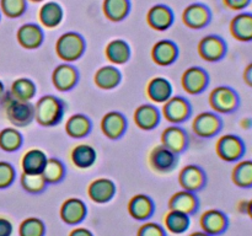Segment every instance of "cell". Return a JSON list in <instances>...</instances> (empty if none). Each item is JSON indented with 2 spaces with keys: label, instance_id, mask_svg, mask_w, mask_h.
<instances>
[{
  "label": "cell",
  "instance_id": "681fc988",
  "mask_svg": "<svg viewBox=\"0 0 252 236\" xmlns=\"http://www.w3.org/2000/svg\"><path fill=\"white\" fill-rule=\"evenodd\" d=\"M248 206H249V201H240L238 203V210L241 214H248Z\"/></svg>",
  "mask_w": 252,
  "mask_h": 236
},
{
  "label": "cell",
  "instance_id": "7a4b0ae2",
  "mask_svg": "<svg viewBox=\"0 0 252 236\" xmlns=\"http://www.w3.org/2000/svg\"><path fill=\"white\" fill-rule=\"evenodd\" d=\"M4 106L7 119L16 127H25L34 119V106L30 101L16 100L9 93Z\"/></svg>",
  "mask_w": 252,
  "mask_h": 236
},
{
  "label": "cell",
  "instance_id": "1f68e13d",
  "mask_svg": "<svg viewBox=\"0 0 252 236\" xmlns=\"http://www.w3.org/2000/svg\"><path fill=\"white\" fill-rule=\"evenodd\" d=\"M94 80H95L96 86H98L102 90H111L120 84L121 73L115 66L106 65L96 71Z\"/></svg>",
  "mask_w": 252,
  "mask_h": 236
},
{
  "label": "cell",
  "instance_id": "30bf717a",
  "mask_svg": "<svg viewBox=\"0 0 252 236\" xmlns=\"http://www.w3.org/2000/svg\"><path fill=\"white\" fill-rule=\"evenodd\" d=\"M149 164L153 170L160 174L172 171L177 164V157L174 151L167 149L164 145H158L150 151Z\"/></svg>",
  "mask_w": 252,
  "mask_h": 236
},
{
  "label": "cell",
  "instance_id": "d590c367",
  "mask_svg": "<svg viewBox=\"0 0 252 236\" xmlns=\"http://www.w3.org/2000/svg\"><path fill=\"white\" fill-rule=\"evenodd\" d=\"M10 95L20 101H31L36 95V85L27 78H20L11 85Z\"/></svg>",
  "mask_w": 252,
  "mask_h": 236
},
{
  "label": "cell",
  "instance_id": "44dd1931",
  "mask_svg": "<svg viewBox=\"0 0 252 236\" xmlns=\"http://www.w3.org/2000/svg\"><path fill=\"white\" fill-rule=\"evenodd\" d=\"M161 144L175 154L184 151L187 144V135L181 127L170 125L161 133Z\"/></svg>",
  "mask_w": 252,
  "mask_h": 236
},
{
  "label": "cell",
  "instance_id": "f6af8a7d",
  "mask_svg": "<svg viewBox=\"0 0 252 236\" xmlns=\"http://www.w3.org/2000/svg\"><path fill=\"white\" fill-rule=\"evenodd\" d=\"M12 224L9 219L0 216V236H11Z\"/></svg>",
  "mask_w": 252,
  "mask_h": 236
},
{
  "label": "cell",
  "instance_id": "b9f144b4",
  "mask_svg": "<svg viewBox=\"0 0 252 236\" xmlns=\"http://www.w3.org/2000/svg\"><path fill=\"white\" fill-rule=\"evenodd\" d=\"M15 170L11 164L0 161V188H6L14 182Z\"/></svg>",
  "mask_w": 252,
  "mask_h": 236
},
{
  "label": "cell",
  "instance_id": "277c9868",
  "mask_svg": "<svg viewBox=\"0 0 252 236\" xmlns=\"http://www.w3.org/2000/svg\"><path fill=\"white\" fill-rule=\"evenodd\" d=\"M209 105L218 113H233L240 106V97L233 88L218 86L209 95Z\"/></svg>",
  "mask_w": 252,
  "mask_h": 236
},
{
  "label": "cell",
  "instance_id": "7bdbcfd3",
  "mask_svg": "<svg viewBox=\"0 0 252 236\" xmlns=\"http://www.w3.org/2000/svg\"><path fill=\"white\" fill-rule=\"evenodd\" d=\"M137 236H166L162 226L157 223H145L138 229Z\"/></svg>",
  "mask_w": 252,
  "mask_h": 236
},
{
  "label": "cell",
  "instance_id": "d6a6232c",
  "mask_svg": "<svg viewBox=\"0 0 252 236\" xmlns=\"http://www.w3.org/2000/svg\"><path fill=\"white\" fill-rule=\"evenodd\" d=\"M231 179L239 188H252V160H243L235 165Z\"/></svg>",
  "mask_w": 252,
  "mask_h": 236
},
{
  "label": "cell",
  "instance_id": "484cf974",
  "mask_svg": "<svg viewBox=\"0 0 252 236\" xmlns=\"http://www.w3.org/2000/svg\"><path fill=\"white\" fill-rule=\"evenodd\" d=\"M64 12L61 5L56 1H46L38 11L39 22L47 29H54L63 21Z\"/></svg>",
  "mask_w": 252,
  "mask_h": 236
},
{
  "label": "cell",
  "instance_id": "8992f818",
  "mask_svg": "<svg viewBox=\"0 0 252 236\" xmlns=\"http://www.w3.org/2000/svg\"><path fill=\"white\" fill-rule=\"evenodd\" d=\"M223 127L220 117L214 112H202L192 123V130L199 138H212L218 134Z\"/></svg>",
  "mask_w": 252,
  "mask_h": 236
},
{
  "label": "cell",
  "instance_id": "f907efd6",
  "mask_svg": "<svg viewBox=\"0 0 252 236\" xmlns=\"http://www.w3.org/2000/svg\"><path fill=\"white\" fill-rule=\"evenodd\" d=\"M189 236H211V235H208V234L204 233V231H196V233H192Z\"/></svg>",
  "mask_w": 252,
  "mask_h": 236
},
{
  "label": "cell",
  "instance_id": "e0dca14e",
  "mask_svg": "<svg viewBox=\"0 0 252 236\" xmlns=\"http://www.w3.org/2000/svg\"><path fill=\"white\" fill-rule=\"evenodd\" d=\"M230 33L239 42H252V12L235 15L230 21Z\"/></svg>",
  "mask_w": 252,
  "mask_h": 236
},
{
  "label": "cell",
  "instance_id": "52a82bcc",
  "mask_svg": "<svg viewBox=\"0 0 252 236\" xmlns=\"http://www.w3.org/2000/svg\"><path fill=\"white\" fill-rule=\"evenodd\" d=\"M199 225H201L202 231L208 235L218 236L228 229L229 219L224 211L219 209H209L201 215Z\"/></svg>",
  "mask_w": 252,
  "mask_h": 236
},
{
  "label": "cell",
  "instance_id": "f1b7e54d",
  "mask_svg": "<svg viewBox=\"0 0 252 236\" xmlns=\"http://www.w3.org/2000/svg\"><path fill=\"white\" fill-rule=\"evenodd\" d=\"M96 157H97V154L95 149L89 144L76 145L70 152V160L73 165L81 170L93 166L96 161Z\"/></svg>",
  "mask_w": 252,
  "mask_h": 236
},
{
  "label": "cell",
  "instance_id": "ac0fdd59",
  "mask_svg": "<svg viewBox=\"0 0 252 236\" xmlns=\"http://www.w3.org/2000/svg\"><path fill=\"white\" fill-rule=\"evenodd\" d=\"M127 122L122 113L120 112H108L106 113L101 120V129L102 133L110 139H118L125 133Z\"/></svg>",
  "mask_w": 252,
  "mask_h": 236
},
{
  "label": "cell",
  "instance_id": "ba28073f",
  "mask_svg": "<svg viewBox=\"0 0 252 236\" xmlns=\"http://www.w3.org/2000/svg\"><path fill=\"white\" fill-rule=\"evenodd\" d=\"M198 54L207 61H218L226 54V43L221 37L209 34L199 41Z\"/></svg>",
  "mask_w": 252,
  "mask_h": 236
},
{
  "label": "cell",
  "instance_id": "ffe728a7",
  "mask_svg": "<svg viewBox=\"0 0 252 236\" xmlns=\"http://www.w3.org/2000/svg\"><path fill=\"white\" fill-rule=\"evenodd\" d=\"M128 213L135 220H147L154 213V203L145 194H135L128 203Z\"/></svg>",
  "mask_w": 252,
  "mask_h": 236
},
{
  "label": "cell",
  "instance_id": "cb8c5ba5",
  "mask_svg": "<svg viewBox=\"0 0 252 236\" xmlns=\"http://www.w3.org/2000/svg\"><path fill=\"white\" fill-rule=\"evenodd\" d=\"M52 81L59 91H69L75 86L78 81V73L74 66L69 64H62L54 69L52 74Z\"/></svg>",
  "mask_w": 252,
  "mask_h": 236
},
{
  "label": "cell",
  "instance_id": "ee69618b",
  "mask_svg": "<svg viewBox=\"0 0 252 236\" xmlns=\"http://www.w3.org/2000/svg\"><path fill=\"white\" fill-rule=\"evenodd\" d=\"M252 0H223L224 5L233 11H241L245 10L251 4Z\"/></svg>",
  "mask_w": 252,
  "mask_h": 236
},
{
  "label": "cell",
  "instance_id": "8fae6325",
  "mask_svg": "<svg viewBox=\"0 0 252 236\" xmlns=\"http://www.w3.org/2000/svg\"><path fill=\"white\" fill-rule=\"evenodd\" d=\"M147 22L155 31H166L174 22V12L164 4H157L149 9Z\"/></svg>",
  "mask_w": 252,
  "mask_h": 236
},
{
  "label": "cell",
  "instance_id": "4dcf8cb0",
  "mask_svg": "<svg viewBox=\"0 0 252 236\" xmlns=\"http://www.w3.org/2000/svg\"><path fill=\"white\" fill-rule=\"evenodd\" d=\"M105 53L111 63L120 65V64H125L126 61H128L130 56V49L127 42L123 41V39H113L106 46Z\"/></svg>",
  "mask_w": 252,
  "mask_h": 236
},
{
  "label": "cell",
  "instance_id": "f35d334b",
  "mask_svg": "<svg viewBox=\"0 0 252 236\" xmlns=\"http://www.w3.org/2000/svg\"><path fill=\"white\" fill-rule=\"evenodd\" d=\"M46 228L41 219L27 218L20 224L19 235L20 236H44Z\"/></svg>",
  "mask_w": 252,
  "mask_h": 236
},
{
  "label": "cell",
  "instance_id": "ab89813d",
  "mask_svg": "<svg viewBox=\"0 0 252 236\" xmlns=\"http://www.w3.org/2000/svg\"><path fill=\"white\" fill-rule=\"evenodd\" d=\"M46 179L43 178L42 174H22L21 175V186L25 191L30 193H39L46 188Z\"/></svg>",
  "mask_w": 252,
  "mask_h": 236
},
{
  "label": "cell",
  "instance_id": "d4e9b609",
  "mask_svg": "<svg viewBox=\"0 0 252 236\" xmlns=\"http://www.w3.org/2000/svg\"><path fill=\"white\" fill-rule=\"evenodd\" d=\"M147 95L153 102L165 103L172 95V86L167 79L158 76L148 83Z\"/></svg>",
  "mask_w": 252,
  "mask_h": 236
},
{
  "label": "cell",
  "instance_id": "5b68a950",
  "mask_svg": "<svg viewBox=\"0 0 252 236\" xmlns=\"http://www.w3.org/2000/svg\"><path fill=\"white\" fill-rule=\"evenodd\" d=\"M216 150L218 156L226 162H236L245 155L246 145L239 135L225 134L217 142Z\"/></svg>",
  "mask_w": 252,
  "mask_h": 236
},
{
  "label": "cell",
  "instance_id": "bcb514c9",
  "mask_svg": "<svg viewBox=\"0 0 252 236\" xmlns=\"http://www.w3.org/2000/svg\"><path fill=\"white\" fill-rule=\"evenodd\" d=\"M69 236H94L90 230L85 228H75L69 233Z\"/></svg>",
  "mask_w": 252,
  "mask_h": 236
},
{
  "label": "cell",
  "instance_id": "e575fe53",
  "mask_svg": "<svg viewBox=\"0 0 252 236\" xmlns=\"http://www.w3.org/2000/svg\"><path fill=\"white\" fill-rule=\"evenodd\" d=\"M165 228L171 234H184L189 228V215L177 210H170L164 218Z\"/></svg>",
  "mask_w": 252,
  "mask_h": 236
},
{
  "label": "cell",
  "instance_id": "f546056e",
  "mask_svg": "<svg viewBox=\"0 0 252 236\" xmlns=\"http://www.w3.org/2000/svg\"><path fill=\"white\" fill-rule=\"evenodd\" d=\"M102 10L105 16L112 22H120L130 11L129 0H103Z\"/></svg>",
  "mask_w": 252,
  "mask_h": 236
},
{
  "label": "cell",
  "instance_id": "836d02e7",
  "mask_svg": "<svg viewBox=\"0 0 252 236\" xmlns=\"http://www.w3.org/2000/svg\"><path fill=\"white\" fill-rule=\"evenodd\" d=\"M91 129V122L86 116L80 115H73L68 120H66L65 124V132L66 134L70 138H83L85 135L89 134Z\"/></svg>",
  "mask_w": 252,
  "mask_h": 236
},
{
  "label": "cell",
  "instance_id": "d6986e66",
  "mask_svg": "<svg viewBox=\"0 0 252 236\" xmlns=\"http://www.w3.org/2000/svg\"><path fill=\"white\" fill-rule=\"evenodd\" d=\"M17 42L26 49L38 48L43 42V32L36 24H25L17 31Z\"/></svg>",
  "mask_w": 252,
  "mask_h": 236
},
{
  "label": "cell",
  "instance_id": "4316f807",
  "mask_svg": "<svg viewBox=\"0 0 252 236\" xmlns=\"http://www.w3.org/2000/svg\"><path fill=\"white\" fill-rule=\"evenodd\" d=\"M47 160L48 157L41 149L29 150L21 159L22 171L25 174H42Z\"/></svg>",
  "mask_w": 252,
  "mask_h": 236
},
{
  "label": "cell",
  "instance_id": "6da1fadb",
  "mask_svg": "<svg viewBox=\"0 0 252 236\" xmlns=\"http://www.w3.org/2000/svg\"><path fill=\"white\" fill-rule=\"evenodd\" d=\"M63 115L64 102L53 95L42 96L34 106V119L43 127L58 124Z\"/></svg>",
  "mask_w": 252,
  "mask_h": 236
},
{
  "label": "cell",
  "instance_id": "3957f363",
  "mask_svg": "<svg viewBox=\"0 0 252 236\" xmlns=\"http://www.w3.org/2000/svg\"><path fill=\"white\" fill-rule=\"evenodd\" d=\"M85 51V41L76 32H65L56 43L57 56L64 61H74L80 58Z\"/></svg>",
  "mask_w": 252,
  "mask_h": 236
},
{
  "label": "cell",
  "instance_id": "74e56055",
  "mask_svg": "<svg viewBox=\"0 0 252 236\" xmlns=\"http://www.w3.org/2000/svg\"><path fill=\"white\" fill-rule=\"evenodd\" d=\"M21 133L15 128H5L0 132V148L5 151H15L21 147Z\"/></svg>",
  "mask_w": 252,
  "mask_h": 236
},
{
  "label": "cell",
  "instance_id": "5bb4252c",
  "mask_svg": "<svg viewBox=\"0 0 252 236\" xmlns=\"http://www.w3.org/2000/svg\"><path fill=\"white\" fill-rule=\"evenodd\" d=\"M116 184L110 178H96L89 184L88 196L93 202L103 204L110 202L115 197Z\"/></svg>",
  "mask_w": 252,
  "mask_h": 236
},
{
  "label": "cell",
  "instance_id": "816d5d0a",
  "mask_svg": "<svg viewBox=\"0 0 252 236\" xmlns=\"http://www.w3.org/2000/svg\"><path fill=\"white\" fill-rule=\"evenodd\" d=\"M248 215L252 219V199L249 201V206H248Z\"/></svg>",
  "mask_w": 252,
  "mask_h": 236
},
{
  "label": "cell",
  "instance_id": "4fadbf2b",
  "mask_svg": "<svg viewBox=\"0 0 252 236\" xmlns=\"http://www.w3.org/2000/svg\"><path fill=\"white\" fill-rule=\"evenodd\" d=\"M179 183L185 191L196 192L206 183V174L196 165H187L180 171Z\"/></svg>",
  "mask_w": 252,
  "mask_h": 236
},
{
  "label": "cell",
  "instance_id": "c3c4849f",
  "mask_svg": "<svg viewBox=\"0 0 252 236\" xmlns=\"http://www.w3.org/2000/svg\"><path fill=\"white\" fill-rule=\"evenodd\" d=\"M240 125L243 129L249 130L252 128V118L251 117H245L240 120Z\"/></svg>",
  "mask_w": 252,
  "mask_h": 236
},
{
  "label": "cell",
  "instance_id": "9c48e42d",
  "mask_svg": "<svg viewBox=\"0 0 252 236\" xmlns=\"http://www.w3.org/2000/svg\"><path fill=\"white\" fill-rule=\"evenodd\" d=\"M211 10L201 2L189 5L182 12V21L189 29L201 30L211 22Z\"/></svg>",
  "mask_w": 252,
  "mask_h": 236
},
{
  "label": "cell",
  "instance_id": "60d3db41",
  "mask_svg": "<svg viewBox=\"0 0 252 236\" xmlns=\"http://www.w3.org/2000/svg\"><path fill=\"white\" fill-rule=\"evenodd\" d=\"M0 6L1 11L7 17L16 19L22 16L26 11L27 0H0Z\"/></svg>",
  "mask_w": 252,
  "mask_h": 236
},
{
  "label": "cell",
  "instance_id": "7dc6e473",
  "mask_svg": "<svg viewBox=\"0 0 252 236\" xmlns=\"http://www.w3.org/2000/svg\"><path fill=\"white\" fill-rule=\"evenodd\" d=\"M244 81L246 83V85L252 88V61L244 70Z\"/></svg>",
  "mask_w": 252,
  "mask_h": 236
},
{
  "label": "cell",
  "instance_id": "7402d4cb",
  "mask_svg": "<svg viewBox=\"0 0 252 236\" xmlns=\"http://www.w3.org/2000/svg\"><path fill=\"white\" fill-rule=\"evenodd\" d=\"M198 208V201L197 197L194 196L193 192L189 191H180L172 194L169 201V209L170 210H177L181 213L191 215Z\"/></svg>",
  "mask_w": 252,
  "mask_h": 236
},
{
  "label": "cell",
  "instance_id": "db71d44e",
  "mask_svg": "<svg viewBox=\"0 0 252 236\" xmlns=\"http://www.w3.org/2000/svg\"><path fill=\"white\" fill-rule=\"evenodd\" d=\"M30 1H32V2H41V1H43V0H30Z\"/></svg>",
  "mask_w": 252,
  "mask_h": 236
},
{
  "label": "cell",
  "instance_id": "7c38bea8",
  "mask_svg": "<svg viewBox=\"0 0 252 236\" xmlns=\"http://www.w3.org/2000/svg\"><path fill=\"white\" fill-rule=\"evenodd\" d=\"M182 88L189 95H197L206 88L208 84V75L202 68L191 66L182 74Z\"/></svg>",
  "mask_w": 252,
  "mask_h": 236
},
{
  "label": "cell",
  "instance_id": "8d00e7d4",
  "mask_svg": "<svg viewBox=\"0 0 252 236\" xmlns=\"http://www.w3.org/2000/svg\"><path fill=\"white\" fill-rule=\"evenodd\" d=\"M64 172L65 170H64V165L62 164L61 160L51 157L47 160L46 165H44L42 176L46 179L47 183H57L64 177Z\"/></svg>",
  "mask_w": 252,
  "mask_h": 236
},
{
  "label": "cell",
  "instance_id": "2e32d148",
  "mask_svg": "<svg viewBox=\"0 0 252 236\" xmlns=\"http://www.w3.org/2000/svg\"><path fill=\"white\" fill-rule=\"evenodd\" d=\"M86 206L81 199L68 198L61 206V218L68 225H76L85 219Z\"/></svg>",
  "mask_w": 252,
  "mask_h": 236
},
{
  "label": "cell",
  "instance_id": "f5cc1de1",
  "mask_svg": "<svg viewBox=\"0 0 252 236\" xmlns=\"http://www.w3.org/2000/svg\"><path fill=\"white\" fill-rule=\"evenodd\" d=\"M2 95H4V85H2V83L0 81V98L2 97Z\"/></svg>",
  "mask_w": 252,
  "mask_h": 236
},
{
  "label": "cell",
  "instance_id": "603a6c76",
  "mask_svg": "<svg viewBox=\"0 0 252 236\" xmlns=\"http://www.w3.org/2000/svg\"><path fill=\"white\" fill-rule=\"evenodd\" d=\"M152 58L158 65H170L177 58L176 44L169 39H161V41L157 42L152 49Z\"/></svg>",
  "mask_w": 252,
  "mask_h": 236
},
{
  "label": "cell",
  "instance_id": "83f0119b",
  "mask_svg": "<svg viewBox=\"0 0 252 236\" xmlns=\"http://www.w3.org/2000/svg\"><path fill=\"white\" fill-rule=\"evenodd\" d=\"M160 115L157 107L153 105H142L135 110L134 122L140 129L150 130L159 123Z\"/></svg>",
  "mask_w": 252,
  "mask_h": 236
},
{
  "label": "cell",
  "instance_id": "9a60e30c",
  "mask_svg": "<svg viewBox=\"0 0 252 236\" xmlns=\"http://www.w3.org/2000/svg\"><path fill=\"white\" fill-rule=\"evenodd\" d=\"M189 112H191V108H189V102L180 96H175V97L171 96L162 107L164 117L171 123L184 122L189 116Z\"/></svg>",
  "mask_w": 252,
  "mask_h": 236
}]
</instances>
